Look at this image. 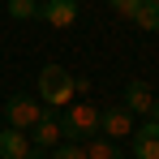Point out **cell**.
<instances>
[{
	"mask_svg": "<svg viewBox=\"0 0 159 159\" xmlns=\"http://www.w3.org/2000/svg\"><path fill=\"white\" fill-rule=\"evenodd\" d=\"M60 129H65V138L69 142H86V138H95L99 133V107L95 103H69L65 107V116H60Z\"/></svg>",
	"mask_w": 159,
	"mask_h": 159,
	"instance_id": "2",
	"label": "cell"
},
{
	"mask_svg": "<svg viewBox=\"0 0 159 159\" xmlns=\"http://www.w3.org/2000/svg\"><path fill=\"white\" fill-rule=\"evenodd\" d=\"M82 146H86V159H125V155H120V146H116L112 138H99V133L86 138Z\"/></svg>",
	"mask_w": 159,
	"mask_h": 159,
	"instance_id": "11",
	"label": "cell"
},
{
	"mask_svg": "<svg viewBox=\"0 0 159 159\" xmlns=\"http://www.w3.org/2000/svg\"><path fill=\"white\" fill-rule=\"evenodd\" d=\"M129 22H133L138 30H146V34H159V4H155V0H142L138 13H133Z\"/></svg>",
	"mask_w": 159,
	"mask_h": 159,
	"instance_id": "10",
	"label": "cell"
},
{
	"mask_svg": "<svg viewBox=\"0 0 159 159\" xmlns=\"http://www.w3.org/2000/svg\"><path fill=\"white\" fill-rule=\"evenodd\" d=\"M60 138H65V129H60V120L52 116V107L30 125V146H43V151H56L60 146Z\"/></svg>",
	"mask_w": 159,
	"mask_h": 159,
	"instance_id": "5",
	"label": "cell"
},
{
	"mask_svg": "<svg viewBox=\"0 0 159 159\" xmlns=\"http://www.w3.org/2000/svg\"><path fill=\"white\" fill-rule=\"evenodd\" d=\"M155 4H159V0H155Z\"/></svg>",
	"mask_w": 159,
	"mask_h": 159,
	"instance_id": "17",
	"label": "cell"
},
{
	"mask_svg": "<svg viewBox=\"0 0 159 159\" xmlns=\"http://www.w3.org/2000/svg\"><path fill=\"white\" fill-rule=\"evenodd\" d=\"M52 159H86V146L82 142H60L52 151Z\"/></svg>",
	"mask_w": 159,
	"mask_h": 159,
	"instance_id": "13",
	"label": "cell"
},
{
	"mask_svg": "<svg viewBox=\"0 0 159 159\" xmlns=\"http://www.w3.org/2000/svg\"><path fill=\"white\" fill-rule=\"evenodd\" d=\"M73 99H78L73 73L60 69V65H43V69H39V103L43 107H69Z\"/></svg>",
	"mask_w": 159,
	"mask_h": 159,
	"instance_id": "1",
	"label": "cell"
},
{
	"mask_svg": "<svg viewBox=\"0 0 159 159\" xmlns=\"http://www.w3.org/2000/svg\"><path fill=\"white\" fill-rule=\"evenodd\" d=\"M43 112H48V107L39 103V99H30V95H13L9 107H4V120H9L13 129H26V133H30V125H34Z\"/></svg>",
	"mask_w": 159,
	"mask_h": 159,
	"instance_id": "3",
	"label": "cell"
},
{
	"mask_svg": "<svg viewBox=\"0 0 159 159\" xmlns=\"http://www.w3.org/2000/svg\"><path fill=\"white\" fill-rule=\"evenodd\" d=\"M39 0H9V17L13 22H30V17H39Z\"/></svg>",
	"mask_w": 159,
	"mask_h": 159,
	"instance_id": "12",
	"label": "cell"
},
{
	"mask_svg": "<svg viewBox=\"0 0 159 159\" xmlns=\"http://www.w3.org/2000/svg\"><path fill=\"white\" fill-rule=\"evenodd\" d=\"M107 4H112V13H120V17H133L142 0H107Z\"/></svg>",
	"mask_w": 159,
	"mask_h": 159,
	"instance_id": "14",
	"label": "cell"
},
{
	"mask_svg": "<svg viewBox=\"0 0 159 159\" xmlns=\"http://www.w3.org/2000/svg\"><path fill=\"white\" fill-rule=\"evenodd\" d=\"M133 133V112L125 103H112L107 112H99V138H129Z\"/></svg>",
	"mask_w": 159,
	"mask_h": 159,
	"instance_id": "4",
	"label": "cell"
},
{
	"mask_svg": "<svg viewBox=\"0 0 159 159\" xmlns=\"http://www.w3.org/2000/svg\"><path fill=\"white\" fill-rule=\"evenodd\" d=\"M120 103L129 107L133 116H151L155 95H151V86H146V82H129V86H125V95H120Z\"/></svg>",
	"mask_w": 159,
	"mask_h": 159,
	"instance_id": "9",
	"label": "cell"
},
{
	"mask_svg": "<svg viewBox=\"0 0 159 159\" xmlns=\"http://www.w3.org/2000/svg\"><path fill=\"white\" fill-rule=\"evenodd\" d=\"M151 120H159V99H155V107H151Z\"/></svg>",
	"mask_w": 159,
	"mask_h": 159,
	"instance_id": "15",
	"label": "cell"
},
{
	"mask_svg": "<svg viewBox=\"0 0 159 159\" xmlns=\"http://www.w3.org/2000/svg\"><path fill=\"white\" fill-rule=\"evenodd\" d=\"M39 4H43V0H39Z\"/></svg>",
	"mask_w": 159,
	"mask_h": 159,
	"instance_id": "16",
	"label": "cell"
},
{
	"mask_svg": "<svg viewBox=\"0 0 159 159\" xmlns=\"http://www.w3.org/2000/svg\"><path fill=\"white\" fill-rule=\"evenodd\" d=\"M26 155H30V133L0 125V159H26Z\"/></svg>",
	"mask_w": 159,
	"mask_h": 159,
	"instance_id": "8",
	"label": "cell"
},
{
	"mask_svg": "<svg viewBox=\"0 0 159 159\" xmlns=\"http://www.w3.org/2000/svg\"><path fill=\"white\" fill-rule=\"evenodd\" d=\"M39 17H43L48 26L65 30V26H73V22H78V0H43Z\"/></svg>",
	"mask_w": 159,
	"mask_h": 159,
	"instance_id": "7",
	"label": "cell"
},
{
	"mask_svg": "<svg viewBox=\"0 0 159 159\" xmlns=\"http://www.w3.org/2000/svg\"><path fill=\"white\" fill-rule=\"evenodd\" d=\"M133 159H159V120L146 116V125L142 129H133Z\"/></svg>",
	"mask_w": 159,
	"mask_h": 159,
	"instance_id": "6",
	"label": "cell"
}]
</instances>
